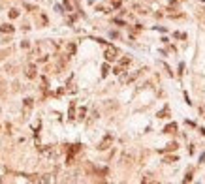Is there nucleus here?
Wrapping results in <instances>:
<instances>
[{
    "label": "nucleus",
    "mask_w": 205,
    "mask_h": 184,
    "mask_svg": "<svg viewBox=\"0 0 205 184\" xmlns=\"http://www.w3.org/2000/svg\"><path fill=\"white\" fill-rule=\"evenodd\" d=\"M104 56H105V60H107V62L117 60V56H119V49H117V47H113V45H107V47H105Z\"/></svg>",
    "instance_id": "f257e3e1"
},
{
    "label": "nucleus",
    "mask_w": 205,
    "mask_h": 184,
    "mask_svg": "<svg viewBox=\"0 0 205 184\" xmlns=\"http://www.w3.org/2000/svg\"><path fill=\"white\" fill-rule=\"evenodd\" d=\"M81 150V145L77 143V145H70V148H68V158H66V164H74V156L77 152Z\"/></svg>",
    "instance_id": "f03ea898"
},
{
    "label": "nucleus",
    "mask_w": 205,
    "mask_h": 184,
    "mask_svg": "<svg viewBox=\"0 0 205 184\" xmlns=\"http://www.w3.org/2000/svg\"><path fill=\"white\" fill-rule=\"evenodd\" d=\"M111 143H113V135H111V133H107V135H105V137L100 141V145H98V150H105V148H109Z\"/></svg>",
    "instance_id": "7ed1b4c3"
},
{
    "label": "nucleus",
    "mask_w": 205,
    "mask_h": 184,
    "mask_svg": "<svg viewBox=\"0 0 205 184\" xmlns=\"http://www.w3.org/2000/svg\"><path fill=\"white\" fill-rule=\"evenodd\" d=\"M128 66H130V58H128V56H124V58H122L121 62H119V66H117L115 70H113V72H115V73H122Z\"/></svg>",
    "instance_id": "20e7f679"
},
{
    "label": "nucleus",
    "mask_w": 205,
    "mask_h": 184,
    "mask_svg": "<svg viewBox=\"0 0 205 184\" xmlns=\"http://www.w3.org/2000/svg\"><path fill=\"white\" fill-rule=\"evenodd\" d=\"M25 73H26V77H28V79H34V77H36V66H34V64H28Z\"/></svg>",
    "instance_id": "39448f33"
},
{
    "label": "nucleus",
    "mask_w": 205,
    "mask_h": 184,
    "mask_svg": "<svg viewBox=\"0 0 205 184\" xmlns=\"http://www.w3.org/2000/svg\"><path fill=\"white\" fill-rule=\"evenodd\" d=\"M175 132H177V124H167L166 126V128H164V133H175Z\"/></svg>",
    "instance_id": "423d86ee"
},
{
    "label": "nucleus",
    "mask_w": 205,
    "mask_h": 184,
    "mask_svg": "<svg viewBox=\"0 0 205 184\" xmlns=\"http://www.w3.org/2000/svg\"><path fill=\"white\" fill-rule=\"evenodd\" d=\"M167 117H169V107L166 105V107H164V109H162V111L158 113V118H167Z\"/></svg>",
    "instance_id": "0eeeda50"
},
{
    "label": "nucleus",
    "mask_w": 205,
    "mask_h": 184,
    "mask_svg": "<svg viewBox=\"0 0 205 184\" xmlns=\"http://www.w3.org/2000/svg\"><path fill=\"white\" fill-rule=\"evenodd\" d=\"M0 32L11 34V32H13V26H11V25H2V26H0Z\"/></svg>",
    "instance_id": "6e6552de"
},
{
    "label": "nucleus",
    "mask_w": 205,
    "mask_h": 184,
    "mask_svg": "<svg viewBox=\"0 0 205 184\" xmlns=\"http://www.w3.org/2000/svg\"><path fill=\"white\" fill-rule=\"evenodd\" d=\"M175 148H177V143H169L166 148H162L160 152H167V150H175Z\"/></svg>",
    "instance_id": "1a4fd4ad"
},
{
    "label": "nucleus",
    "mask_w": 205,
    "mask_h": 184,
    "mask_svg": "<svg viewBox=\"0 0 205 184\" xmlns=\"http://www.w3.org/2000/svg\"><path fill=\"white\" fill-rule=\"evenodd\" d=\"M74 113H75V103L72 102V103H70V118H72V120L75 118V115H74Z\"/></svg>",
    "instance_id": "9d476101"
},
{
    "label": "nucleus",
    "mask_w": 205,
    "mask_h": 184,
    "mask_svg": "<svg viewBox=\"0 0 205 184\" xmlns=\"http://www.w3.org/2000/svg\"><path fill=\"white\" fill-rule=\"evenodd\" d=\"M109 4L113 6V8H121V4H122V0H109Z\"/></svg>",
    "instance_id": "9b49d317"
},
{
    "label": "nucleus",
    "mask_w": 205,
    "mask_h": 184,
    "mask_svg": "<svg viewBox=\"0 0 205 184\" xmlns=\"http://www.w3.org/2000/svg\"><path fill=\"white\" fill-rule=\"evenodd\" d=\"M177 160H179L177 156H167V158H166V162H167V164H175Z\"/></svg>",
    "instance_id": "f8f14e48"
},
{
    "label": "nucleus",
    "mask_w": 205,
    "mask_h": 184,
    "mask_svg": "<svg viewBox=\"0 0 205 184\" xmlns=\"http://www.w3.org/2000/svg\"><path fill=\"white\" fill-rule=\"evenodd\" d=\"M107 73H109V66H107V64H104V66H102V75L105 77Z\"/></svg>",
    "instance_id": "ddd939ff"
},
{
    "label": "nucleus",
    "mask_w": 205,
    "mask_h": 184,
    "mask_svg": "<svg viewBox=\"0 0 205 184\" xmlns=\"http://www.w3.org/2000/svg\"><path fill=\"white\" fill-rule=\"evenodd\" d=\"M10 17H11V19L19 17V11H17V10H11V11H10Z\"/></svg>",
    "instance_id": "4468645a"
},
{
    "label": "nucleus",
    "mask_w": 205,
    "mask_h": 184,
    "mask_svg": "<svg viewBox=\"0 0 205 184\" xmlns=\"http://www.w3.org/2000/svg\"><path fill=\"white\" fill-rule=\"evenodd\" d=\"M68 53H70V55H74V53H75V45H74V43H70V45H68Z\"/></svg>",
    "instance_id": "2eb2a0df"
},
{
    "label": "nucleus",
    "mask_w": 205,
    "mask_h": 184,
    "mask_svg": "<svg viewBox=\"0 0 205 184\" xmlns=\"http://www.w3.org/2000/svg\"><path fill=\"white\" fill-rule=\"evenodd\" d=\"M85 113H87V109H79V117H77V118H85Z\"/></svg>",
    "instance_id": "dca6fc26"
},
{
    "label": "nucleus",
    "mask_w": 205,
    "mask_h": 184,
    "mask_svg": "<svg viewBox=\"0 0 205 184\" xmlns=\"http://www.w3.org/2000/svg\"><path fill=\"white\" fill-rule=\"evenodd\" d=\"M188 180H192V173H190V171H188L186 177H185V182H188Z\"/></svg>",
    "instance_id": "f3484780"
}]
</instances>
